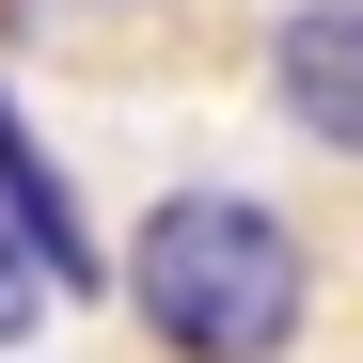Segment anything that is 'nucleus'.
<instances>
[{"mask_svg":"<svg viewBox=\"0 0 363 363\" xmlns=\"http://www.w3.org/2000/svg\"><path fill=\"white\" fill-rule=\"evenodd\" d=\"M143 332L158 347H190V363H269L300 332V237L269 206H237V190H174L143 221Z\"/></svg>","mask_w":363,"mask_h":363,"instance_id":"nucleus-1","label":"nucleus"},{"mask_svg":"<svg viewBox=\"0 0 363 363\" xmlns=\"http://www.w3.org/2000/svg\"><path fill=\"white\" fill-rule=\"evenodd\" d=\"M269 95H284L332 158H363V0H300V16L269 32Z\"/></svg>","mask_w":363,"mask_h":363,"instance_id":"nucleus-2","label":"nucleus"},{"mask_svg":"<svg viewBox=\"0 0 363 363\" xmlns=\"http://www.w3.org/2000/svg\"><path fill=\"white\" fill-rule=\"evenodd\" d=\"M0 221H16L32 253H48V284H95V237H79V206H64V174L32 158V127H16V111H0Z\"/></svg>","mask_w":363,"mask_h":363,"instance_id":"nucleus-3","label":"nucleus"},{"mask_svg":"<svg viewBox=\"0 0 363 363\" xmlns=\"http://www.w3.org/2000/svg\"><path fill=\"white\" fill-rule=\"evenodd\" d=\"M48 300H64V284H48V253H32V237H16V221H0V347H16V332L48 316Z\"/></svg>","mask_w":363,"mask_h":363,"instance_id":"nucleus-4","label":"nucleus"}]
</instances>
